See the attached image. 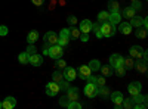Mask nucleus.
<instances>
[{
	"label": "nucleus",
	"instance_id": "1",
	"mask_svg": "<svg viewBox=\"0 0 148 109\" xmlns=\"http://www.w3.org/2000/svg\"><path fill=\"white\" fill-rule=\"evenodd\" d=\"M99 28H101V32H102V37H113V35L116 34V25L110 24L108 21L102 22L99 25Z\"/></svg>",
	"mask_w": 148,
	"mask_h": 109
},
{
	"label": "nucleus",
	"instance_id": "26",
	"mask_svg": "<svg viewBox=\"0 0 148 109\" xmlns=\"http://www.w3.org/2000/svg\"><path fill=\"white\" fill-rule=\"evenodd\" d=\"M37 39H39V32H37V31H30L28 35H27V41H28L30 44H33Z\"/></svg>",
	"mask_w": 148,
	"mask_h": 109
},
{
	"label": "nucleus",
	"instance_id": "43",
	"mask_svg": "<svg viewBox=\"0 0 148 109\" xmlns=\"http://www.w3.org/2000/svg\"><path fill=\"white\" fill-rule=\"evenodd\" d=\"M67 22L70 24V25H76V24H77V18L74 16V15H70V16L67 18Z\"/></svg>",
	"mask_w": 148,
	"mask_h": 109
},
{
	"label": "nucleus",
	"instance_id": "38",
	"mask_svg": "<svg viewBox=\"0 0 148 109\" xmlns=\"http://www.w3.org/2000/svg\"><path fill=\"white\" fill-rule=\"evenodd\" d=\"M108 7L111 9V12H113V10H119V2H116V0H110V2H108Z\"/></svg>",
	"mask_w": 148,
	"mask_h": 109
},
{
	"label": "nucleus",
	"instance_id": "11",
	"mask_svg": "<svg viewBox=\"0 0 148 109\" xmlns=\"http://www.w3.org/2000/svg\"><path fill=\"white\" fill-rule=\"evenodd\" d=\"M58 93H59L58 83L52 81V83H47V84H46V94H47V96H56Z\"/></svg>",
	"mask_w": 148,
	"mask_h": 109
},
{
	"label": "nucleus",
	"instance_id": "34",
	"mask_svg": "<svg viewBox=\"0 0 148 109\" xmlns=\"http://www.w3.org/2000/svg\"><path fill=\"white\" fill-rule=\"evenodd\" d=\"M98 94H101L104 99L108 97V96H110V90H108V87H105V86L99 87V89H98Z\"/></svg>",
	"mask_w": 148,
	"mask_h": 109
},
{
	"label": "nucleus",
	"instance_id": "41",
	"mask_svg": "<svg viewBox=\"0 0 148 109\" xmlns=\"http://www.w3.org/2000/svg\"><path fill=\"white\" fill-rule=\"evenodd\" d=\"M80 108H82V105H80L77 100L70 102V105H68V109H80Z\"/></svg>",
	"mask_w": 148,
	"mask_h": 109
},
{
	"label": "nucleus",
	"instance_id": "30",
	"mask_svg": "<svg viewBox=\"0 0 148 109\" xmlns=\"http://www.w3.org/2000/svg\"><path fill=\"white\" fill-rule=\"evenodd\" d=\"M113 69H114V74H116L117 77H125V74H126V68L123 66V65L116 66V68H113Z\"/></svg>",
	"mask_w": 148,
	"mask_h": 109
},
{
	"label": "nucleus",
	"instance_id": "33",
	"mask_svg": "<svg viewBox=\"0 0 148 109\" xmlns=\"http://www.w3.org/2000/svg\"><path fill=\"white\" fill-rule=\"evenodd\" d=\"M90 31L95 32V35L98 39H102V32H101V28H99V24H92V30Z\"/></svg>",
	"mask_w": 148,
	"mask_h": 109
},
{
	"label": "nucleus",
	"instance_id": "3",
	"mask_svg": "<svg viewBox=\"0 0 148 109\" xmlns=\"http://www.w3.org/2000/svg\"><path fill=\"white\" fill-rule=\"evenodd\" d=\"M64 55V47L62 46H59V44H52L51 47H49V55L47 56H51L52 59H59V58H62Z\"/></svg>",
	"mask_w": 148,
	"mask_h": 109
},
{
	"label": "nucleus",
	"instance_id": "48",
	"mask_svg": "<svg viewBox=\"0 0 148 109\" xmlns=\"http://www.w3.org/2000/svg\"><path fill=\"white\" fill-rule=\"evenodd\" d=\"M59 5H61V6H64V5H65V0H59Z\"/></svg>",
	"mask_w": 148,
	"mask_h": 109
},
{
	"label": "nucleus",
	"instance_id": "23",
	"mask_svg": "<svg viewBox=\"0 0 148 109\" xmlns=\"http://www.w3.org/2000/svg\"><path fill=\"white\" fill-rule=\"evenodd\" d=\"M101 72H102V75L104 77H111V75H114V69L111 65H104V66H99Z\"/></svg>",
	"mask_w": 148,
	"mask_h": 109
},
{
	"label": "nucleus",
	"instance_id": "4",
	"mask_svg": "<svg viewBox=\"0 0 148 109\" xmlns=\"http://www.w3.org/2000/svg\"><path fill=\"white\" fill-rule=\"evenodd\" d=\"M68 41H70V31H68V28H62L61 32H59V35H58V43L56 44L64 47V46L68 44Z\"/></svg>",
	"mask_w": 148,
	"mask_h": 109
},
{
	"label": "nucleus",
	"instance_id": "47",
	"mask_svg": "<svg viewBox=\"0 0 148 109\" xmlns=\"http://www.w3.org/2000/svg\"><path fill=\"white\" fill-rule=\"evenodd\" d=\"M6 34H8V28L5 25H2L0 27V35H6Z\"/></svg>",
	"mask_w": 148,
	"mask_h": 109
},
{
	"label": "nucleus",
	"instance_id": "12",
	"mask_svg": "<svg viewBox=\"0 0 148 109\" xmlns=\"http://www.w3.org/2000/svg\"><path fill=\"white\" fill-rule=\"evenodd\" d=\"M144 49L141 46H132L130 47V50H129V53H130V58H136V59H142L144 58Z\"/></svg>",
	"mask_w": 148,
	"mask_h": 109
},
{
	"label": "nucleus",
	"instance_id": "17",
	"mask_svg": "<svg viewBox=\"0 0 148 109\" xmlns=\"http://www.w3.org/2000/svg\"><path fill=\"white\" fill-rule=\"evenodd\" d=\"M16 106V99L12 97V96H8V97L2 102V108L3 109H14Z\"/></svg>",
	"mask_w": 148,
	"mask_h": 109
},
{
	"label": "nucleus",
	"instance_id": "42",
	"mask_svg": "<svg viewBox=\"0 0 148 109\" xmlns=\"http://www.w3.org/2000/svg\"><path fill=\"white\" fill-rule=\"evenodd\" d=\"M132 7H133L135 10H141V9H142V5H141L139 0H135V2H132Z\"/></svg>",
	"mask_w": 148,
	"mask_h": 109
},
{
	"label": "nucleus",
	"instance_id": "40",
	"mask_svg": "<svg viewBox=\"0 0 148 109\" xmlns=\"http://www.w3.org/2000/svg\"><path fill=\"white\" fill-rule=\"evenodd\" d=\"M55 65H56V68H61V69H64V68L67 66V62H65V60H62V59L59 58V59H56V64H55Z\"/></svg>",
	"mask_w": 148,
	"mask_h": 109
},
{
	"label": "nucleus",
	"instance_id": "15",
	"mask_svg": "<svg viewBox=\"0 0 148 109\" xmlns=\"http://www.w3.org/2000/svg\"><path fill=\"white\" fill-rule=\"evenodd\" d=\"M133 68H136V71H138V72H141V74H147V69H148L147 60H144V59H138L136 62H135Z\"/></svg>",
	"mask_w": 148,
	"mask_h": 109
},
{
	"label": "nucleus",
	"instance_id": "9",
	"mask_svg": "<svg viewBox=\"0 0 148 109\" xmlns=\"http://www.w3.org/2000/svg\"><path fill=\"white\" fill-rule=\"evenodd\" d=\"M76 72H77V77L80 80H86L92 74V69L88 65H82V66H79V69H76Z\"/></svg>",
	"mask_w": 148,
	"mask_h": 109
},
{
	"label": "nucleus",
	"instance_id": "24",
	"mask_svg": "<svg viewBox=\"0 0 148 109\" xmlns=\"http://www.w3.org/2000/svg\"><path fill=\"white\" fill-rule=\"evenodd\" d=\"M135 35H136V39L144 40L147 37V27H138L136 31H135Z\"/></svg>",
	"mask_w": 148,
	"mask_h": 109
},
{
	"label": "nucleus",
	"instance_id": "19",
	"mask_svg": "<svg viewBox=\"0 0 148 109\" xmlns=\"http://www.w3.org/2000/svg\"><path fill=\"white\" fill-rule=\"evenodd\" d=\"M67 97L71 100V102H74V100H79V89L77 87H68L67 89Z\"/></svg>",
	"mask_w": 148,
	"mask_h": 109
},
{
	"label": "nucleus",
	"instance_id": "27",
	"mask_svg": "<svg viewBox=\"0 0 148 109\" xmlns=\"http://www.w3.org/2000/svg\"><path fill=\"white\" fill-rule=\"evenodd\" d=\"M68 31H70V37H73V39H79L80 32H82L79 28H76L74 25H71V28H68Z\"/></svg>",
	"mask_w": 148,
	"mask_h": 109
},
{
	"label": "nucleus",
	"instance_id": "44",
	"mask_svg": "<svg viewBox=\"0 0 148 109\" xmlns=\"http://www.w3.org/2000/svg\"><path fill=\"white\" fill-rule=\"evenodd\" d=\"M79 39L86 43V41H89V34H88V32H80V37H79Z\"/></svg>",
	"mask_w": 148,
	"mask_h": 109
},
{
	"label": "nucleus",
	"instance_id": "25",
	"mask_svg": "<svg viewBox=\"0 0 148 109\" xmlns=\"http://www.w3.org/2000/svg\"><path fill=\"white\" fill-rule=\"evenodd\" d=\"M133 65H135V60L132 58H123V66L126 69H132Z\"/></svg>",
	"mask_w": 148,
	"mask_h": 109
},
{
	"label": "nucleus",
	"instance_id": "45",
	"mask_svg": "<svg viewBox=\"0 0 148 109\" xmlns=\"http://www.w3.org/2000/svg\"><path fill=\"white\" fill-rule=\"evenodd\" d=\"M27 53H28V56L36 53V47H34V44H30V46L27 47Z\"/></svg>",
	"mask_w": 148,
	"mask_h": 109
},
{
	"label": "nucleus",
	"instance_id": "2",
	"mask_svg": "<svg viewBox=\"0 0 148 109\" xmlns=\"http://www.w3.org/2000/svg\"><path fill=\"white\" fill-rule=\"evenodd\" d=\"M132 100H133V109H145L147 108V100H148V97L145 94H136V96H133L132 97Z\"/></svg>",
	"mask_w": 148,
	"mask_h": 109
},
{
	"label": "nucleus",
	"instance_id": "46",
	"mask_svg": "<svg viewBox=\"0 0 148 109\" xmlns=\"http://www.w3.org/2000/svg\"><path fill=\"white\" fill-rule=\"evenodd\" d=\"M33 2V5H36V6H43L45 5V0H31Z\"/></svg>",
	"mask_w": 148,
	"mask_h": 109
},
{
	"label": "nucleus",
	"instance_id": "37",
	"mask_svg": "<svg viewBox=\"0 0 148 109\" xmlns=\"http://www.w3.org/2000/svg\"><path fill=\"white\" fill-rule=\"evenodd\" d=\"M93 83L96 84L98 87H102V86H105V77H104V75H102V77H95Z\"/></svg>",
	"mask_w": 148,
	"mask_h": 109
},
{
	"label": "nucleus",
	"instance_id": "13",
	"mask_svg": "<svg viewBox=\"0 0 148 109\" xmlns=\"http://www.w3.org/2000/svg\"><path fill=\"white\" fill-rule=\"evenodd\" d=\"M121 14H120V12L119 10H113V12H111V14H110V18H108V22L110 24H113V25H119V24L121 22Z\"/></svg>",
	"mask_w": 148,
	"mask_h": 109
},
{
	"label": "nucleus",
	"instance_id": "18",
	"mask_svg": "<svg viewBox=\"0 0 148 109\" xmlns=\"http://www.w3.org/2000/svg\"><path fill=\"white\" fill-rule=\"evenodd\" d=\"M28 64H31V65H34V66H40V65L43 64V56H42V55H37V53L30 55Z\"/></svg>",
	"mask_w": 148,
	"mask_h": 109
},
{
	"label": "nucleus",
	"instance_id": "31",
	"mask_svg": "<svg viewBox=\"0 0 148 109\" xmlns=\"http://www.w3.org/2000/svg\"><path fill=\"white\" fill-rule=\"evenodd\" d=\"M88 66H89L92 71H98V69H99V66H101V62H99L98 59H92Z\"/></svg>",
	"mask_w": 148,
	"mask_h": 109
},
{
	"label": "nucleus",
	"instance_id": "8",
	"mask_svg": "<svg viewBox=\"0 0 148 109\" xmlns=\"http://www.w3.org/2000/svg\"><path fill=\"white\" fill-rule=\"evenodd\" d=\"M141 90H142V84L139 81H132L129 84V87H127V91H129V94L132 96V97H133V96H136V94H139Z\"/></svg>",
	"mask_w": 148,
	"mask_h": 109
},
{
	"label": "nucleus",
	"instance_id": "7",
	"mask_svg": "<svg viewBox=\"0 0 148 109\" xmlns=\"http://www.w3.org/2000/svg\"><path fill=\"white\" fill-rule=\"evenodd\" d=\"M62 75H64V80H67L70 83V81H74L77 78V72H76V69H74L73 66H65Z\"/></svg>",
	"mask_w": 148,
	"mask_h": 109
},
{
	"label": "nucleus",
	"instance_id": "21",
	"mask_svg": "<svg viewBox=\"0 0 148 109\" xmlns=\"http://www.w3.org/2000/svg\"><path fill=\"white\" fill-rule=\"evenodd\" d=\"M135 15H136V10H135L132 6H126L125 9H123V12H121V16H125V18H127V19L133 18Z\"/></svg>",
	"mask_w": 148,
	"mask_h": 109
},
{
	"label": "nucleus",
	"instance_id": "29",
	"mask_svg": "<svg viewBox=\"0 0 148 109\" xmlns=\"http://www.w3.org/2000/svg\"><path fill=\"white\" fill-rule=\"evenodd\" d=\"M28 58H30V56H28V53H27V52H22V53L18 56L19 64H21V65H27V64H28Z\"/></svg>",
	"mask_w": 148,
	"mask_h": 109
},
{
	"label": "nucleus",
	"instance_id": "22",
	"mask_svg": "<svg viewBox=\"0 0 148 109\" xmlns=\"http://www.w3.org/2000/svg\"><path fill=\"white\" fill-rule=\"evenodd\" d=\"M90 30H92V22L89 21V19H83L82 22H80V31L82 32H90Z\"/></svg>",
	"mask_w": 148,
	"mask_h": 109
},
{
	"label": "nucleus",
	"instance_id": "6",
	"mask_svg": "<svg viewBox=\"0 0 148 109\" xmlns=\"http://www.w3.org/2000/svg\"><path fill=\"white\" fill-rule=\"evenodd\" d=\"M130 25L132 28H138V27H148V22H147V18H142V16H136L135 15L133 18H130Z\"/></svg>",
	"mask_w": 148,
	"mask_h": 109
},
{
	"label": "nucleus",
	"instance_id": "5",
	"mask_svg": "<svg viewBox=\"0 0 148 109\" xmlns=\"http://www.w3.org/2000/svg\"><path fill=\"white\" fill-rule=\"evenodd\" d=\"M98 89H99V87H98L96 84L88 83L84 86V94L88 96V97H92L93 99V97H96V96H98Z\"/></svg>",
	"mask_w": 148,
	"mask_h": 109
},
{
	"label": "nucleus",
	"instance_id": "16",
	"mask_svg": "<svg viewBox=\"0 0 148 109\" xmlns=\"http://www.w3.org/2000/svg\"><path fill=\"white\" fill-rule=\"evenodd\" d=\"M45 43H47V44H56L58 43V35H56V32H53V31H47L46 34H45Z\"/></svg>",
	"mask_w": 148,
	"mask_h": 109
},
{
	"label": "nucleus",
	"instance_id": "10",
	"mask_svg": "<svg viewBox=\"0 0 148 109\" xmlns=\"http://www.w3.org/2000/svg\"><path fill=\"white\" fill-rule=\"evenodd\" d=\"M110 99L113 100L116 109H120V108H121V103H123V99H125V97H123V94H121L120 91H114V93L110 94Z\"/></svg>",
	"mask_w": 148,
	"mask_h": 109
},
{
	"label": "nucleus",
	"instance_id": "20",
	"mask_svg": "<svg viewBox=\"0 0 148 109\" xmlns=\"http://www.w3.org/2000/svg\"><path fill=\"white\" fill-rule=\"evenodd\" d=\"M119 31L121 34H125V35H129L132 32V25L129 22H120L119 24Z\"/></svg>",
	"mask_w": 148,
	"mask_h": 109
},
{
	"label": "nucleus",
	"instance_id": "50",
	"mask_svg": "<svg viewBox=\"0 0 148 109\" xmlns=\"http://www.w3.org/2000/svg\"><path fill=\"white\" fill-rule=\"evenodd\" d=\"M130 2H135V0H130Z\"/></svg>",
	"mask_w": 148,
	"mask_h": 109
},
{
	"label": "nucleus",
	"instance_id": "28",
	"mask_svg": "<svg viewBox=\"0 0 148 109\" xmlns=\"http://www.w3.org/2000/svg\"><path fill=\"white\" fill-rule=\"evenodd\" d=\"M108 18H110V12H107V10H102L98 14V21L99 22H107Z\"/></svg>",
	"mask_w": 148,
	"mask_h": 109
},
{
	"label": "nucleus",
	"instance_id": "14",
	"mask_svg": "<svg viewBox=\"0 0 148 109\" xmlns=\"http://www.w3.org/2000/svg\"><path fill=\"white\" fill-rule=\"evenodd\" d=\"M110 65L113 66V68L123 65V56H121V55H119V53L111 55V56H110Z\"/></svg>",
	"mask_w": 148,
	"mask_h": 109
},
{
	"label": "nucleus",
	"instance_id": "32",
	"mask_svg": "<svg viewBox=\"0 0 148 109\" xmlns=\"http://www.w3.org/2000/svg\"><path fill=\"white\" fill-rule=\"evenodd\" d=\"M64 80V75H62V72L61 71H55L53 74H52V81H55V83H59V81H62Z\"/></svg>",
	"mask_w": 148,
	"mask_h": 109
},
{
	"label": "nucleus",
	"instance_id": "35",
	"mask_svg": "<svg viewBox=\"0 0 148 109\" xmlns=\"http://www.w3.org/2000/svg\"><path fill=\"white\" fill-rule=\"evenodd\" d=\"M121 108H125V109H133V100L132 99H123Z\"/></svg>",
	"mask_w": 148,
	"mask_h": 109
},
{
	"label": "nucleus",
	"instance_id": "49",
	"mask_svg": "<svg viewBox=\"0 0 148 109\" xmlns=\"http://www.w3.org/2000/svg\"><path fill=\"white\" fill-rule=\"evenodd\" d=\"M0 108H2V102H0Z\"/></svg>",
	"mask_w": 148,
	"mask_h": 109
},
{
	"label": "nucleus",
	"instance_id": "36",
	"mask_svg": "<svg viewBox=\"0 0 148 109\" xmlns=\"http://www.w3.org/2000/svg\"><path fill=\"white\" fill-rule=\"evenodd\" d=\"M58 86H59V91H67V89L70 87V84H68L67 80H62V81L58 83Z\"/></svg>",
	"mask_w": 148,
	"mask_h": 109
},
{
	"label": "nucleus",
	"instance_id": "39",
	"mask_svg": "<svg viewBox=\"0 0 148 109\" xmlns=\"http://www.w3.org/2000/svg\"><path fill=\"white\" fill-rule=\"evenodd\" d=\"M70 102H71V100L67 97V96H64V97H61V99H59V105H61V106H64V108H68Z\"/></svg>",
	"mask_w": 148,
	"mask_h": 109
}]
</instances>
